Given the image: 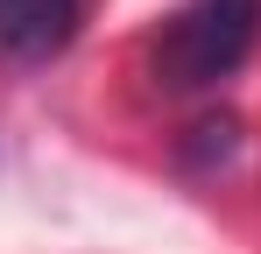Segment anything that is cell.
Returning <instances> with one entry per match:
<instances>
[{
	"instance_id": "6da1fadb",
	"label": "cell",
	"mask_w": 261,
	"mask_h": 254,
	"mask_svg": "<svg viewBox=\"0 0 261 254\" xmlns=\"http://www.w3.org/2000/svg\"><path fill=\"white\" fill-rule=\"evenodd\" d=\"M261 36V0H184L155 42V78L170 92H205L247 64Z\"/></svg>"
},
{
	"instance_id": "7a4b0ae2",
	"label": "cell",
	"mask_w": 261,
	"mask_h": 254,
	"mask_svg": "<svg viewBox=\"0 0 261 254\" xmlns=\"http://www.w3.org/2000/svg\"><path fill=\"white\" fill-rule=\"evenodd\" d=\"M85 0H0V49L21 64H43L78 36Z\"/></svg>"
}]
</instances>
